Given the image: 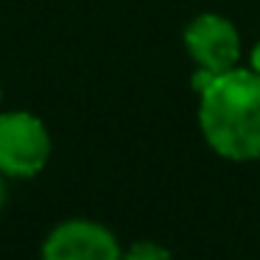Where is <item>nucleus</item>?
Masks as SVG:
<instances>
[{"mask_svg": "<svg viewBox=\"0 0 260 260\" xmlns=\"http://www.w3.org/2000/svg\"><path fill=\"white\" fill-rule=\"evenodd\" d=\"M120 260H174V254L157 241H135L126 252H120Z\"/></svg>", "mask_w": 260, "mask_h": 260, "instance_id": "obj_5", "label": "nucleus"}, {"mask_svg": "<svg viewBox=\"0 0 260 260\" xmlns=\"http://www.w3.org/2000/svg\"><path fill=\"white\" fill-rule=\"evenodd\" d=\"M51 159V132L37 115L14 109L0 112V174L31 179Z\"/></svg>", "mask_w": 260, "mask_h": 260, "instance_id": "obj_2", "label": "nucleus"}, {"mask_svg": "<svg viewBox=\"0 0 260 260\" xmlns=\"http://www.w3.org/2000/svg\"><path fill=\"white\" fill-rule=\"evenodd\" d=\"M0 98H3V92H0Z\"/></svg>", "mask_w": 260, "mask_h": 260, "instance_id": "obj_8", "label": "nucleus"}, {"mask_svg": "<svg viewBox=\"0 0 260 260\" xmlns=\"http://www.w3.org/2000/svg\"><path fill=\"white\" fill-rule=\"evenodd\" d=\"M249 68H252L254 73H260V42L252 45V51H249Z\"/></svg>", "mask_w": 260, "mask_h": 260, "instance_id": "obj_6", "label": "nucleus"}, {"mask_svg": "<svg viewBox=\"0 0 260 260\" xmlns=\"http://www.w3.org/2000/svg\"><path fill=\"white\" fill-rule=\"evenodd\" d=\"M187 56L196 62V68L210 73H224L235 68L241 59V34L230 17L215 12H202L185 25L182 34Z\"/></svg>", "mask_w": 260, "mask_h": 260, "instance_id": "obj_3", "label": "nucleus"}, {"mask_svg": "<svg viewBox=\"0 0 260 260\" xmlns=\"http://www.w3.org/2000/svg\"><path fill=\"white\" fill-rule=\"evenodd\" d=\"M6 204V185H3V174H0V207Z\"/></svg>", "mask_w": 260, "mask_h": 260, "instance_id": "obj_7", "label": "nucleus"}, {"mask_svg": "<svg viewBox=\"0 0 260 260\" xmlns=\"http://www.w3.org/2000/svg\"><path fill=\"white\" fill-rule=\"evenodd\" d=\"M199 92V129L218 157L249 162L260 157V73L230 68L210 73L196 68L190 79Z\"/></svg>", "mask_w": 260, "mask_h": 260, "instance_id": "obj_1", "label": "nucleus"}, {"mask_svg": "<svg viewBox=\"0 0 260 260\" xmlns=\"http://www.w3.org/2000/svg\"><path fill=\"white\" fill-rule=\"evenodd\" d=\"M120 252L112 230L92 218L62 221L42 243V260H120Z\"/></svg>", "mask_w": 260, "mask_h": 260, "instance_id": "obj_4", "label": "nucleus"}]
</instances>
